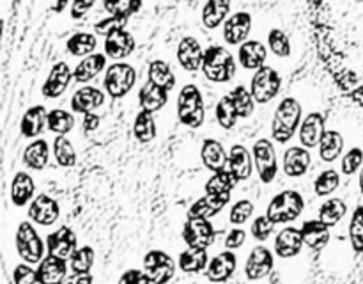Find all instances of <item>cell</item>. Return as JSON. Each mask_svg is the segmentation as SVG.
I'll return each mask as SVG.
<instances>
[{
	"mask_svg": "<svg viewBox=\"0 0 363 284\" xmlns=\"http://www.w3.org/2000/svg\"><path fill=\"white\" fill-rule=\"evenodd\" d=\"M227 173L233 174L236 181H247L254 173V156L245 146L234 144L229 149V160H227Z\"/></svg>",
	"mask_w": 363,
	"mask_h": 284,
	"instance_id": "cell-20",
	"label": "cell"
},
{
	"mask_svg": "<svg viewBox=\"0 0 363 284\" xmlns=\"http://www.w3.org/2000/svg\"><path fill=\"white\" fill-rule=\"evenodd\" d=\"M94 248L89 247V245H84V247H78V251L74 252L73 258L69 259L71 272L73 275H87L91 272L92 265H94Z\"/></svg>",
	"mask_w": 363,
	"mask_h": 284,
	"instance_id": "cell-47",
	"label": "cell"
},
{
	"mask_svg": "<svg viewBox=\"0 0 363 284\" xmlns=\"http://www.w3.org/2000/svg\"><path fill=\"white\" fill-rule=\"evenodd\" d=\"M14 244H16V251L20 258L23 259L27 265H34V263H41L46 258V241L39 236L35 227L32 226L30 220H23L18 226L16 236H14Z\"/></svg>",
	"mask_w": 363,
	"mask_h": 284,
	"instance_id": "cell-5",
	"label": "cell"
},
{
	"mask_svg": "<svg viewBox=\"0 0 363 284\" xmlns=\"http://www.w3.org/2000/svg\"><path fill=\"white\" fill-rule=\"evenodd\" d=\"M103 7L106 9L108 16H119L128 20L133 13H137L142 7V2H133V0H117V2H105Z\"/></svg>",
	"mask_w": 363,
	"mask_h": 284,
	"instance_id": "cell-51",
	"label": "cell"
},
{
	"mask_svg": "<svg viewBox=\"0 0 363 284\" xmlns=\"http://www.w3.org/2000/svg\"><path fill=\"white\" fill-rule=\"evenodd\" d=\"M238 266V258L233 251H223L220 254H216L215 258L209 261L208 270H206V277H208L211 283H227V280L233 277V273L236 272Z\"/></svg>",
	"mask_w": 363,
	"mask_h": 284,
	"instance_id": "cell-23",
	"label": "cell"
},
{
	"mask_svg": "<svg viewBox=\"0 0 363 284\" xmlns=\"http://www.w3.org/2000/svg\"><path fill=\"white\" fill-rule=\"evenodd\" d=\"M284 173L289 178H301L308 173L312 165L311 149L303 146H293L284 153Z\"/></svg>",
	"mask_w": 363,
	"mask_h": 284,
	"instance_id": "cell-22",
	"label": "cell"
},
{
	"mask_svg": "<svg viewBox=\"0 0 363 284\" xmlns=\"http://www.w3.org/2000/svg\"><path fill=\"white\" fill-rule=\"evenodd\" d=\"M358 185H360V190H362V194H363V167H362V170H360V178H358Z\"/></svg>",
	"mask_w": 363,
	"mask_h": 284,
	"instance_id": "cell-61",
	"label": "cell"
},
{
	"mask_svg": "<svg viewBox=\"0 0 363 284\" xmlns=\"http://www.w3.org/2000/svg\"><path fill=\"white\" fill-rule=\"evenodd\" d=\"M209 254L206 248H190L183 251L179 254V268L184 273H199L202 270H208L209 266Z\"/></svg>",
	"mask_w": 363,
	"mask_h": 284,
	"instance_id": "cell-38",
	"label": "cell"
},
{
	"mask_svg": "<svg viewBox=\"0 0 363 284\" xmlns=\"http://www.w3.org/2000/svg\"><path fill=\"white\" fill-rule=\"evenodd\" d=\"M147 80L152 82L155 85H158V87L165 89V91L169 92L176 87V75H174L170 64L162 59H156L149 64Z\"/></svg>",
	"mask_w": 363,
	"mask_h": 284,
	"instance_id": "cell-36",
	"label": "cell"
},
{
	"mask_svg": "<svg viewBox=\"0 0 363 284\" xmlns=\"http://www.w3.org/2000/svg\"><path fill=\"white\" fill-rule=\"evenodd\" d=\"M103 70L106 71V55L105 53H92L74 66L73 80L77 84H87L92 78L98 77Z\"/></svg>",
	"mask_w": 363,
	"mask_h": 284,
	"instance_id": "cell-31",
	"label": "cell"
},
{
	"mask_svg": "<svg viewBox=\"0 0 363 284\" xmlns=\"http://www.w3.org/2000/svg\"><path fill=\"white\" fill-rule=\"evenodd\" d=\"M303 121V106L294 96H287L275 109L272 119V141L287 144L296 135Z\"/></svg>",
	"mask_w": 363,
	"mask_h": 284,
	"instance_id": "cell-1",
	"label": "cell"
},
{
	"mask_svg": "<svg viewBox=\"0 0 363 284\" xmlns=\"http://www.w3.org/2000/svg\"><path fill=\"white\" fill-rule=\"evenodd\" d=\"M45 128H48V110L43 105L30 106L20 121V131L25 138H38Z\"/></svg>",
	"mask_w": 363,
	"mask_h": 284,
	"instance_id": "cell-25",
	"label": "cell"
},
{
	"mask_svg": "<svg viewBox=\"0 0 363 284\" xmlns=\"http://www.w3.org/2000/svg\"><path fill=\"white\" fill-rule=\"evenodd\" d=\"M133 135L138 142L142 144H149L156 138L158 135V126H156L155 114L147 112V110H142L137 114L133 123Z\"/></svg>",
	"mask_w": 363,
	"mask_h": 284,
	"instance_id": "cell-40",
	"label": "cell"
},
{
	"mask_svg": "<svg viewBox=\"0 0 363 284\" xmlns=\"http://www.w3.org/2000/svg\"><path fill=\"white\" fill-rule=\"evenodd\" d=\"M50 160V146L43 138H35L25 148L23 163L30 170H43L48 165Z\"/></svg>",
	"mask_w": 363,
	"mask_h": 284,
	"instance_id": "cell-34",
	"label": "cell"
},
{
	"mask_svg": "<svg viewBox=\"0 0 363 284\" xmlns=\"http://www.w3.org/2000/svg\"><path fill=\"white\" fill-rule=\"evenodd\" d=\"M301 236H303L305 245L312 251H321L330 241V227L325 226L319 219L305 220L300 227Z\"/></svg>",
	"mask_w": 363,
	"mask_h": 284,
	"instance_id": "cell-30",
	"label": "cell"
},
{
	"mask_svg": "<svg viewBox=\"0 0 363 284\" xmlns=\"http://www.w3.org/2000/svg\"><path fill=\"white\" fill-rule=\"evenodd\" d=\"M238 185L236 178L227 170H220V173H213V176L206 181V194L216 195V197H225L230 199L234 187Z\"/></svg>",
	"mask_w": 363,
	"mask_h": 284,
	"instance_id": "cell-37",
	"label": "cell"
},
{
	"mask_svg": "<svg viewBox=\"0 0 363 284\" xmlns=\"http://www.w3.org/2000/svg\"><path fill=\"white\" fill-rule=\"evenodd\" d=\"M201 160L206 169H209L211 173H220V170H225L229 155L225 153L222 142H218L216 138H204L201 146Z\"/></svg>",
	"mask_w": 363,
	"mask_h": 284,
	"instance_id": "cell-26",
	"label": "cell"
},
{
	"mask_svg": "<svg viewBox=\"0 0 363 284\" xmlns=\"http://www.w3.org/2000/svg\"><path fill=\"white\" fill-rule=\"evenodd\" d=\"M252 14L248 11H236L229 16V20L223 23V39L230 46H241L248 41V36L252 32Z\"/></svg>",
	"mask_w": 363,
	"mask_h": 284,
	"instance_id": "cell-13",
	"label": "cell"
},
{
	"mask_svg": "<svg viewBox=\"0 0 363 284\" xmlns=\"http://www.w3.org/2000/svg\"><path fill=\"white\" fill-rule=\"evenodd\" d=\"M319 158L323 162H335L344 151V137L337 130H326L321 144H319Z\"/></svg>",
	"mask_w": 363,
	"mask_h": 284,
	"instance_id": "cell-41",
	"label": "cell"
},
{
	"mask_svg": "<svg viewBox=\"0 0 363 284\" xmlns=\"http://www.w3.org/2000/svg\"><path fill=\"white\" fill-rule=\"evenodd\" d=\"M215 117H216V123H218L223 130H233V128L236 126L240 116H238L236 109H234V103L229 94L222 96V98L216 102Z\"/></svg>",
	"mask_w": 363,
	"mask_h": 284,
	"instance_id": "cell-44",
	"label": "cell"
},
{
	"mask_svg": "<svg viewBox=\"0 0 363 284\" xmlns=\"http://www.w3.org/2000/svg\"><path fill=\"white\" fill-rule=\"evenodd\" d=\"M230 199L225 197H216V195H202L199 197L194 204L188 208L186 217L188 219H204V220H211L213 217L218 215L223 208L227 206Z\"/></svg>",
	"mask_w": 363,
	"mask_h": 284,
	"instance_id": "cell-28",
	"label": "cell"
},
{
	"mask_svg": "<svg viewBox=\"0 0 363 284\" xmlns=\"http://www.w3.org/2000/svg\"><path fill=\"white\" fill-rule=\"evenodd\" d=\"M340 187V173L337 169H325L314 180V194L319 197L332 195Z\"/></svg>",
	"mask_w": 363,
	"mask_h": 284,
	"instance_id": "cell-48",
	"label": "cell"
},
{
	"mask_svg": "<svg viewBox=\"0 0 363 284\" xmlns=\"http://www.w3.org/2000/svg\"><path fill=\"white\" fill-rule=\"evenodd\" d=\"M247 240V231L243 227H233V229L227 233L225 240H223V245H225L227 251H234V248H240L241 245Z\"/></svg>",
	"mask_w": 363,
	"mask_h": 284,
	"instance_id": "cell-56",
	"label": "cell"
},
{
	"mask_svg": "<svg viewBox=\"0 0 363 284\" xmlns=\"http://www.w3.org/2000/svg\"><path fill=\"white\" fill-rule=\"evenodd\" d=\"M35 183L32 176L25 170L14 174L13 181H11V201L18 208H23L28 202L34 201L35 197Z\"/></svg>",
	"mask_w": 363,
	"mask_h": 284,
	"instance_id": "cell-27",
	"label": "cell"
},
{
	"mask_svg": "<svg viewBox=\"0 0 363 284\" xmlns=\"http://www.w3.org/2000/svg\"><path fill=\"white\" fill-rule=\"evenodd\" d=\"M305 199L298 190H284L279 192L275 197L269 201L266 208V215L273 224H289L296 220L303 213Z\"/></svg>",
	"mask_w": 363,
	"mask_h": 284,
	"instance_id": "cell-4",
	"label": "cell"
},
{
	"mask_svg": "<svg viewBox=\"0 0 363 284\" xmlns=\"http://www.w3.org/2000/svg\"><path fill=\"white\" fill-rule=\"evenodd\" d=\"M46 251L48 256L59 259H71L78 251V240L74 231L69 226H60L59 229L46 236Z\"/></svg>",
	"mask_w": 363,
	"mask_h": 284,
	"instance_id": "cell-11",
	"label": "cell"
},
{
	"mask_svg": "<svg viewBox=\"0 0 363 284\" xmlns=\"http://www.w3.org/2000/svg\"><path fill=\"white\" fill-rule=\"evenodd\" d=\"M273 263H275L273 261V252L264 245H257L248 254L247 263H245V273L250 280L264 279L273 270Z\"/></svg>",
	"mask_w": 363,
	"mask_h": 284,
	"instance_id": "cell-18",
	"label": "cell"
},
{
	"mask_svg": "<svg viewBox=\"0 0 363 284\" xmlns=\"http://www.w3.org/2000/svg\"><path fill=\"white\" fill-rule=\"evenodd\" d=\"M233 4L225 2V0H209L202 6V23L206 28H218L220 25L225 23L229 20V13Z\"/></svg>",
	"mask_w": 363,
	"mask_h": 284,
	"instance_id": "cell-33",
	"label": "cell"
},
{
	"mask_svg": "<svg viewBox=\"0 0 363 284\" xmlns=\"http://www.w3.org/2000/svg\"><path fill=\"white\" fill-rule=\"evenodd\" d=\"M326 133V116L323 112H308L301 121L298 138L300 144L307 149L319 148Z\"/></svg>",
	"mask_w": 363,
	"mask_h": 284,
	"instance_id": "cell-14",
	"label": "cell"
},
{
	"mask_svg": "<svg viewBox=\"0 0 363 284\" xmlns=\"http://www.w3.org/2000/svg\"><path fill=\"white\" fill-rule=\"evenodd\" d=\"M71 80H73V71H71L69 64L60 60V62L53 64L52 71H50L48 78L43 84L41 92L45 98L48 99H57L66 92V89L69 87Z\"/></svg>",
	"mask_w": 363,
	"mask_h": 284,
	"instance_id": "cell-15",
	"label": "cell"
},
{
	"mask_svg": "<svg viewBox=\"0 0 363 284\" xmlns=\"http://www.w3.org/2000/svg\"><path fill=\"white\" fill-rule=\"evenodd\" d=\"M13 280L14 284H35L38 283V270L32 268L27 263H21V265L14 266Z\"/></svg>",
	"mask_w": 363,
	"mask_h": 284,
	"instance_id": "cell-55",
	"label": "cell"
},
{
	"mask_svg": "<svg viewBox=\"0 0 363 284\" xmlns=\"http://www.w3.org/2000/svg\"><path fill=\"white\" fill-rule=\"evenodd\" d=\"M252 156H254V167L257 170V176L262 183L269 185L277 178L279 173V158H277L275 146L269 138H259L252 148Z\"/></svg>",
	"mask_w": 363,
	"mask_h": 284,
	"instance_id": "cell-8",
	"label": "cell"
},
{
	"mask_svg": "<svg viewBox=\"0 0 363 284\" xmlns=\"http://www.w3.org/2000/svg\"><path fill=\"white\" fill-rule=\"evenodd\" d=\"M275 231V224L268 219V215H259L255 217L254 222L250 226V233L252 236L255 238L257 241H266Z\"/></svg>",
	"mask_w": 363,
	"mask_h": 284,
	"instance_id": "cell-53",
	"label": "cell"
},
{
	"mask_svg": "<svg viewBox=\"0 0 363 284\" xmlns=\"http://www.w3.org/2000/svg\"><path fill=\"white\" fill-rule=\"evenodd\" d=\"M282 75L275 70L273 66H262L261 70L255 71L250 78V92L254 96L255 103H261V105H266V103L273 102V99L279 96V92L282 91Z\"/></svg>",
	"mask_w": 363,
	"mask_h": 284,
	"instance_id": "cell-6",
	"label": "cell"
},
{
	"mask_svg": "<svg viewBox=\"0 0 363 284\" xmlns=\"http://www.w3.org/2000/svg\"><path fill=\"white\" fill-rule=\"evenodd\" d=\"M254 212H255V204L250 201V199H240V201L230 208L229 222L236 227L243 226V224H247L248 220L252 219Z\"/></svg>",
	"mask_w": 363,
	"mask_h": 284,
	"instance_id": "cell-50",
	"label": "cell"
},
{
	"mask_svg": "<svg viewBox=\"0 0 363 284\" xmlns=\"http://www.w3.org/2000/svg\"><path fill=\"white\" fill-rule=\"evenodd\" d=\"M177 117L188 128H201L206 119V105L201 89L195 84H184L177 94Z\"/></svg>",
	"mask_w": 363,
	"mask_h": 284,
	"instance_id": "cell-3",
	"label": "cell"
},
{
	"mask_svg": "<svg viewBox=\"0 0 363 284\" xmlns=\"http://www.w3.org/2000/svg\"><path fill=\"white\" fill-rule=\"evenodd\" d=\"M347 213V204L344 199L340 197H330L319 206L318 209V219L321 220L325 226L335 227L340 220L346 217Z\"/></svg>",
	"mask_w": 363,
	"mask_h": 284,
	"instance_id": "cell-35",
	"label": "cell"
},
{
	"mask_svg": "<svg viewBox=\"0 0 363 284\" xmlns=\"http://www.w3.org/2000/svg\"><path fill=\"white\" fill-rule=\"evenodd\" d=\"M74 128V116L69 110L52 109L48 110V130L57 137H66Z\"/></svg>",
	"mask_w": 363,
	"mask_h": 284,
	"instance_id": "cell-43",
	"label": "cell"
},
{
	"mask_svg": "<svg viewBox=\"0 0 363 284\" xmlns=\"http://www.w3.org/2000/svg\"><path fill=\"white\" fill-rule=\"evenodd\" d=\"M202 73L213 84H227L229 80H233L234 73H236V59L225 46H208L204 53Z\"/></svg>",
	"mask_w": 363,
	"mask_h": 284,
	"instance_id": "cell-2",
	"label": "cell"
},
{
	"mask_svg": "<svg viewBox=\"0 0 363 284\" xmlns=\"http://www.w3.org/2000/svg\"><path fill=\"white\" fill-rule=\"evenodd\" d=\"M119 284H152V283L149 280V277L145 275L144 270L131 268L121 275Z\"/></svg>",
	"mask_w": 363,
	"mask_h": 284,
	"instance_id": "cell-57",
	"label": "cell"
},
{
	"mask_svg": "<svg viewBox=\"0 0 363 284\" xmlns=\"http://www.w3.org/2000/svg\"><path fill=\"white\" fill-rule=\"evenodd\" d=\"M126 23H128V20H124V18L106 16V18H103L101 21H98V23L94 25V34L96 36H105V38H108V36L113 34V32L123 31V28L126 27Z\"/></svg>",
	"mask_w": 363,
	"mask_h": 284,
	"instance_id": "cell-54",
	"label": "cell"
},
{
	"mask_svg": "<svg viewBox=\"0 0 363 284\" xmlns=\"http://www.w3.org/2000/svg\"><path fill=\"white\" fill-rule=\"evenodd\" d=\"M96 46H98V38L92 32H77L66 43L67 52L73 57H80V59L96 53Z\"/></svg>",
	"mask_w": 363,
	"mask_h": 284,
	"instance_id": "cell-39",
	"label": "cell"
},
{
	"mask_svg": "<svg viewBox=\"0 0 363 284\" xmlns=\"http://www.w3.org/2000/svg\"><path fill=\"white\" fill-rule=\"evenodd\" d=\"M167 102H169V91L158 87L149 80L138 91V103H140L142 110H147L151 114L162 110L167 105Z\"/></svg>",
	"mask_w": 363,
	"mask_h": 284,
	"instance_id": "cell-32",
	"label": "cell"
},
{
	"mask_svg": "<svg viewBox=\"0 0 363 284\" xmlns=\"http://www.w3.org/2000/svg\"><path fill=\"white\" fill-rule=\"evenodd\" d=\"M94 6L96 2H71V16L78 20V18L85 16Z\"/></svg>",
	"mask_w": 363,
	"mask_h": 284,
	"instance_id": "cell-58",
	"label": "cell"
},
{
	"mask_svg": "<svg viewBox=\"0 0 363 284\" xmlns=\"http://www.w3.org/2000/svg\"><path fill=\"white\" fill-rule=\"evenodd\" d=\"M38 283L39 284H62L67 279V265L64 259L46 256L38 265Z\"/></svg>",
	"mask_w": 363,
	"mask_h": 284,
	"instance_id": "cell-29",
	"label": "cell"
},
{
	"mask_svg": "<svg viewBox=\"0 0 363 284\" xmlns=\"http://www.w3.org/2000/svg\"><path fill=\"white\" fill-rule=\"evenodd\" d=\"M204 53L206 50L202 48L201 41L197 38H191V36L183 38L179 41V45H177V60L190 73L202 71V66H204Z\"/></svg>",
	"mask_w": 363,
	"mask_h": 284,
	"instance_id": "cell-16",
	"label": "cell"
},
{
	"mask_svg": "<svg viewBox=\"0 0 363 284\" xmlns=\"http://www.w3.org/2000/svg\"><path fill=\"white\" fill-rule=\"evenodd\" d=\"M363 167V149L362 148H351L346 155L340 160V173L351 176V174L358 173Z\"/></svg>",
	"mask_w": 363,
	"mask_h": 284,
	"instance_id": "cell-52",
	"label": "cell"
},
{
	"mask_svg": "<svg viewBox=\"0 0 363 284\" xmlns=\"http://www.w3.org/2000/svg\"><path fill=\"white\" fill-rule=\"evenodd\" d=\"M216 231L211 220L186 219L183 226V240L190 248H206L215 244Z\"/></svg>",
	"mask_w": 363,
	"mask_h": 284,
	"instance_id": "cell-10",
	"label": "cell"
},
{
	"mask_svg": "<svg viewBox=\"0 0 363 284\" xmlns=\"http://www.w3.org/2000/svg\"><path fill=\"white\" fill-rule=\"evenodd\" d=\"M135 46H137V41L133 36L126 28H123L105 38V55L119 62L135 52Z\"/></svg>",
	"mask_w": 363,
	"mask_h": 284,
	"instance_id": "cell-24",
	"label": "cell"
},
{
	"mask_svg": "<svg viewBox=\"0 0 363 284\" xmlns=\"http://www.w3.org/2000/svg\"><path fill=\"white\" fill-rule=\"evenodd\" d=\"M28 220L38 226L48 227L59 220L60 217V206L57 199H53L48 194L35 195L34 201L28 204Z\"/></svg>",
	"mask_w": 363,
	"mask_h": 284,
	"instance_id": "cell-12",
	"label": "cell"
},
{
	"mask_svg": "<svg viewBox=\"0 0 363 284\" xmlns=\"http://www.w3.org/2000/svg\"><path fill=\"white\" fill-rule=\"evenodd\" d=\"M266 59H268V46L259 39H248L238 48V62L247 71L255 73L261 70L262 66H266Z\"/></svg>",
	"mask_w": 363,
	"mask_h": 284,
	"instance_id": "cell-19",
	"label": "cell"
},
{
	"mask_svg": "<svg viewBox=\"0 0 363 284\" xmlns=\"http://www.w3.org/2000/svg\"><path fill=\"white\" fill-rule=\"evenodd\" d=\"M230 99H233L234 103V109H236L238 116H240V119H247V117H250L252 114L255 112V99L254 96H252L250 89L245 87V85H236V87L233 89V91L229 92Z\"/></svg>",
	"mask_w": 363,
	"mask_h": 284,
	"instance_id": "cell-42",
	"label": "cell"
},
{
	"mask_svg": "<svg viewBox=\"0 0 363 284\" xmlns=\"http://www.w3.org/2000/svg\"><path fill=\"white\" fill-rule=\"evenodd\" d=\"M350 241L353 251L363 258V204L357 206L350 220Z\"/></svg>",
	"mask_w": 363,
	"mask_h": 284,
	"instance_id": "cell-49",
	"label": "cell"
},
{
	"mask_svg": "<svg viewBox=\"0 0 363 284\" xmlns=\"http://www.w3.org/2000/svg\"><path fill=\"white\" fill-rule=\"evenodd\" d=\"M53 158H55L57 165L60 167H73L77 163V151L74 146L67 137H55L53 138Z\"/></svg>",
	"mask_w": 363,
	"mask_h": 284,
	"instance_id": "cell-46",
	"label": "cell"
},
{
	"mask_svg": "<svg viewBox=\"0 0 363 284\" xmlns=\"http://www.w3.org/2000/svg\"><path fill=\"white\" fill-rule=\"evenodd\" d=\"M137 84V70L131 64L113 62L105 71V91L110 98H124Z\"/></svg>",
	"mask_w": 363,
	"mask_h": 284,
	"instance_id": "cell-7",
	"label": "cell"
},
{
	"mask_svg": "<svg viewBox=\"0 0 363 284\" xmlns=\"http://www.w3.org/2000/svg\"><path fill=\"white\" fill-rule=\"evenodd\" d=\"M101 124V117L98 114H85L84 119H82V126H84V131H96Z\"/></svg>",
	"mask_w": 363,
	"mask_h": 284,
	"instance_id": "cell-59",
	"label": "cell"
},
{
	"mask_svg": "<svg viewBox=\"0 0 363 284\" xmlns=\"http://www.w3.org/2000/svg\"><path fill=\"white\" fill-rule=\"evenodd\" d=\"M144 273L152 284H167L176 273V263L167 252L149 251L144 256Z\"/></svg>",
	"mask_w": 363,
	"mask_h": 284,
	"instance_id": "cell-9",
	"label": "cell"
},
{
	"mask_svg": "<svg viewBox=\"0 0 363 284\" xmlns=\"http://www.w3.org/2000/svg\"><path fill=\"white\" fill-rule=\"evenodd\" d=\"M268 50L279 59H287L293 53V45H291V39L282 28L273 27L272 31L268 32Z\"/></svg>",
	"mask_w": 363,
	"mask_h": 284,
	"instance_id": "cell-45",
	"label": "cell"
},
{
	"mask_svg": "<svg viewBox=\"0 0 363 284\" xmlns=\"http://www.w3.org/2000/svg\"><path fill=\"white\" fill-rule=\"evenodd\" d=\"M305 241L301 236V231L298 227L287 226L280 229L275 236V254L282 259L294 258L301 252Z\"/></svg>",
	"mask_w": 363,
	"mask_h": 284,
	"instance_id": "cell-21",
	"label": "cell"
},
{
	"mask_svg": "<svg viewBox=\"0 0 363 284\" xmlns=\"http://www.w3.org/2000/svg\"><path fill=\"white\" fill-rule=\"evenodd\" d=\"M103 103H105V92L101 89L94 87V85H84L74 91L69 105L71 112L85 116V114H94V110H98Z\"/></svg>",
	"mask_w": 363,
	"mask_h": 284,
	"instance_id": "cell-17",
	"label": "cell"
},
{
	"mask_svg": "<svg viewBox=\"0 0 363 284\" xmlns=\"http://www.w3.org/2000/svg\"><path fill=\"white\" fill-rule=\"evenodd\" d=\"M62 284H92V275L91 273H87V275L67 277Z\"/></svg>",
	"mask_w": 363,
	"mask_h": 284,
	"instance_id": "cell-60",
	"label": "cell"
}]
</instances>
